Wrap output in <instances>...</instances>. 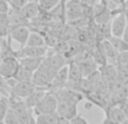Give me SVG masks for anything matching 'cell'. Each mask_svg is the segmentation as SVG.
Returning <instances> with one entry per match:
<instances>
[{
	"label": "cell",
	"instance_id": "3957f363",
	"mask_svg": "<svg viewBox=\"0 0 128 124\" xmlns=\"http://www.w3.org/2000/svg\"><path fill=\"white\" fill-rule=\"evenodd\" d=\"M52 91L56 96L58 103H70V104L78 105L83 99V95L81 93H79L78 90H74V89L68 88V87H63V88Z\"/></svg>",
	"mask_w": 128,
	"mask_h": 124
},
{
	"label": "cell",
	"instance_id": "4dcf8cb0",
	"mask_svg": "<svg viewBox=\"0 0 128 124\" xmlns=\"http://www.w3.org/2000/svg\"><path fill=\"white\" fill-rule=\"evenodd\" d=\"M71 124H89V123L81 114H78L73 120H71Z\"/></svg>",
	"mask_w": 128,
	"mask_h": 124
},
{
	"label": "cell",
	"instance_id": "ffe728a7",
	"mask_svg": "<svg viewBox=\"0 0 128 124\" xmlns=\"http://www.w3.org/2000/svg\"><path fill=\"white\" fill-rule=\"evenodd\" d=\"M93 18H94V22L97 25H107L110 23L111 18H114L112 11H111V9L109 8V7H107L104 11H101L99 15L94 16Z\"/></svg>",
	"mask_w": 128,
	"mask_h": 124
},
{
	"label": "cell",
	"instance_id": "9a60e30c",
	"mask_svg": "<svg viewBox=\"0 0 128 124\" xmlns=\"http://www.w3.org/2000/svg\"><path fill=\"white\" fill-rule=\"evenodd\" d=\"M83 79L81 66L78 61H71L68 63V81L80 82Z\"/></svg>",
	"mask_w": 128,
	"mask_h": 124
},
{
	"label": "cell",
	"instance_id": "d590c367",
	"mask_svg": "<svg viewBox=\"0 0 128 124\" xmlns=\"http://www.w3.org/2000/svg\"><path fill=\"white\" fill-rule=\"evenodd\" d=\"M102 124H118V123H116V122H114L111 118H109V117H107L106 116V118L104 120V122H102Z\"/></svg>",
	"mask_w": 128,
	"mask_h": 124
},
{
	"label": "cell",
	"instance_id": "cb8c5ba5",
	"mask_svg": "<svg viewBox=\"0 0 128 124\" xmlns=\"http://www.w3.org/2000/svg\"><path fill=\"white\" fill-rule=\"evenodd\" d=\"M92 59L96 61V63L98 64V66L100 67H104L108 64V59H107L106 54L102 52V50L99 47V45L97 46V49H96V51L93 52V55H92Z\"/></svg>",
	"mask_w": 128,
	"mask_h": 124
},
{
	"label": "cell",
	"instance_id": "ee69618b",
	"mask_svg": "<svg viewBox=\"0 0 128 124\" xmlns=\"http://www.w3.org/2000/svg\"><path fill=\"white\" fill-rule=\"evenodd\" d=\"M35 1H38V0H35Z\"/></svg>",
	"mask_w": 128,
	"mask_h": 124
},
{
	"label": "cell",
	"instance_id": "f35d334b",
	"mask_svg": "<svg viewBox=\"0 0 128 124\" xmlns=\"http://www.w3.org/2000/svg\"><path fill=\"white\" fill-rule=\"evenodd\" d=\"M122 7H124V9H128V0H126V2H125V5Z\"/></svg>",
	"mask_w": 128,
	"mask_h": 124
},
{
	"label": "cell",
	"instance_id": "d6986e66",
	"mask_svg": "<svg viewBox=\"0 0 128 124\" xmlns=\"http://www.w3.org/2000/svg\"><path fill=\"white\" fill-rule=\"evenodd\" d=\"M26 45L27 46H46V40L42 34L37 32H32Z\"/></svg>",
	"mask_w": 128,
	"mask_h": 124
},
{
	"label": "cell",
	"instance_id": "44dd1931",
	"mask_svg": "<svg viewBox=\"0 0 128 124\" xmlns=\"http://www.w3.org/2000/svg\"><path fill=\"white\" fill-rule=\"evenodd\" d=\"M109 42L112 44V46L116 49L118 53L128 51V43L122 37H117V36H111L109 38Z\"/></svg>",
	"mask_w": 128,
	"mask_h": 124
},
{
	"label": "cell",
	"instance_id": "52a82bcc",
	"mask_svg": "<svg viewBox=\"0 0 128 124\" xmlns=\"http://www.w3.org/2000/svg\"><path fill=\"white\" fill-rule=\"evenodd\" d=\"M127 24H128V19L126 15H125V13H120L118 15H116L112 18V22H111V33H112V36L122 37L125 29H126Z\"/></svg>",
	"mask_w": 128,
	"mask_h": 124
},
{
	"label": "cell",
	"instance_id": "f1b7e54d",
	"mask_svg": "<svg viewBox=\"0 0 128 124\" xmlns=\"http://www.w3.org/2000/svg\"><path fill=\"white\" fill-rule=\"evenodd\" d=\"M9 0H0V14H8L10 10Z\"/></svg>",
	"mask_w": 128,
	"mask_h": 124
},
{
	"label": "cell",
	"instance_id": "e0dca14e",
	"mask_svg": "<svg viewBox=\"0 0 128 124\" xmlns=\"http://www.w3.org/2000/svg\"><path fill=\"white\" fill-rule=\"evenodd\" d=\"M8 15L9 19H10V26H27L26 24L28 20L24 17L22 9L12 8L9 10Z\"/></svg>",
	"mask_w": 128,
	"mask_h": 124
},
{
	"label": "cell",
	"instance_id": "83f0119b",
	"mask_svg": "<svg viewBox=\"0 0 128 124\" xmlns=\"http://www.w3.org/2000/svg\"><path fill=\"white\" fill-rule=\"evenodd\" d=\"M30 0H9V4L12 8L16 9H22L25 6H26Z\"/></svg>",
	"mask_w": 128,
	"mask_h": 124
},
{
	"label": "cell",
	"instance_id": "836d02e7",
	"mask_svg": "<svg viewBox=\"0 0 128 124\" xmlns=\"http://www.w3.org/2000/svg\"><path fill=\"white\" fill-rule=\"evenodd\" d=\"M36 124H51V123L44 121L42 117H40V116H36Z\"/></svg>",
	"mask_w": 128,
	"mask_h": 124
},
{
	"label": "cell",
	"instance_id": "e575fe53",
	"mask_svg": "<svg viewBox=\"0 0 128 124\" xmlns=\"http://www.w3.org/2000/svg\"><path fill=\"white\" fill-rule=\"evenodd\" d=\"M58 124H71V121L70 120H66V118H64V117H60Z\"/></svg>",
	"mask_w": 128,
	"mask_h": 124
},
{
	"label": "cell",
	"instance_id": "7bdbcfd3",
	"mask_svg": "<svg viewBox=\"0 0 128 124\" xmlns=\"http://www.w3.org/2000/svg\"><path fill=\"white\" fill-rule=\"evenodd\" d=\"M127 100H128V95H127Z\"/></svg>",
	"mask_w": 128,
	"mask_h": 124
},
{
	"label": "cell",
	"instance_id": "277c9868",
	"mask_svg": "<svg viewBox=\"0 0 128 124\" xmlns=\"http://www.w3.org/2000/svg\"><path fill=\"white\" fill-rule=\"evenodd\" d=\"M20 67L19 59L17 58H6L2 59L0 63V76L4 80L14 79L18 69Z\"/></svg>",
	"mask_w": 128,
	"mask_h": 124
},
{
	"label": "cell",
	"instance_id": "7a4b0ae2",
	"mask_svg": "<svg viewBox=\"0 0 128 124\" xmlns=\"http://www.w3.org/2000/svg\"><path fill=\"white\" fill-rule=\"evenodd\" d=\"M58 105V100L56 96L52 90H50L46 95L44 96L40 104L34 108V113L35 115H40V114H51V113H56Z\"/></svg>",
	"mask_w": 128,
	"mask_h": 124
},
{
	"label": "cell",
	"instance_id": "f546056e",
	"mask_svg": "<svg viewBox=\"0 0 128 124\" xmlns=\"http://www.w3.org/2000/svg\"><path fill=\"white\" fill-rule=\"evenodd\" d=\"M10 34V26H4V25H0V38H4L9 36Z\"/></svg>",
	"mask_w": 128,
	"mask_h": 124
},
{
	"label": "cell",
	"instance_id": "8fae6325",
	"mask_svg": "<svg viewBox=\"0 0 128 124\" xmlns=\"http://www.w3.org/2000/svg\"><path fill=\"white\" fill-rule=\"evenodd\" d=\"M56 113L60 117H64L66 120H73L78 115V108L75 104L70 103H58Z\"/></svg>",
	"mask_w": 128,
	"mask_h": 124
},
{
	"label": "cell",
	"instance_id": "8d00e7d4",
	"mask_svg": "<svg viewBox=\"0 0 128 124\" xmlns=\"http://www.w3.org/2000/svg\"><path fill=\"white\" fill-rule=\"evenodd\" d=\"M122 38H124L125 41L128 43V24H127V26H126V29H125V32H124V34H122Z\"/></svg>",
	"mask_w": 128,
	"mask_h": 124
},
{
	"label": "cell",
	"instance_id": "7c38bea8",
	"mask_svg": "<svg viewBox=\"0 0 128 124\" xmlns=\"http://www.w3.org/2000/svg\"><path fill=\"white\" fill-rule=\"evenodd\" d=\"M22 13L27 20H30V19H34V18L38 17V16L42 14V10H40V8L38 1L30 0V1L22 9Z\"/></svg>",
	"mask_w": 128,
	"mask_h": 124
},
{
	"label": "cell",
	"instance_id": "d6a6232c",
	"mask_svg": "<svg viewBox=\"0 0 128 124\" xmlns=\"http://www.w3.org/2000/svg\"><path fill=\"white\" fill-rule=\"evenodd\" d=\"M81 4L83 5H88V6H93V5L97 2V0H80Z\"/></svg>",
	"mask_w": 128,
	"mask_h": 124
},
{
	"label": "cell",
	"instance_id": "d4e9b609",
	"mask_svg": "<svg viewBox=\"0 0 128 124\" xmlns=\"http://www.w3.org/2000/svg\"><path fill=\"white\" fill-rule=\"evenodd\" d=\"M10 108V99L8 96H1L0 98V121H4L8 109Z\"/></svg>",
	"mask_w": 128,
	"mask_h": 124
},
{
	"label": "cell",
	"instance_id": "9c48e42d",
	"mask_svg": "<svg viewBox=\"0 0 128 124\" xmlns=\"http://www.w3.org/2000/svg\"><path fill=\"white\" fill-rule=\"evenodd\" d=\"M65 17L68 20H76L83 17V5L76 1H68L65 6Z\"/></svg>",
	"mask_w": 128,
	"mask_h": 124
},
{
	"label": "cell",
	"instance_id": "ac0fdd59",
	"mask_svg": "<svg viewBox=\"0 0 128 124\" xmlns=\"http://www.w3.org/2000/svg\"><path fill=\"white\" fill-rule=\"evenodd\" d=\"M81 66V70H82V75L83 78H88L90 77L92 73H94L96 71H98V64L96 63V61L92 58L86 59L84 61L79 62Z\"/></svg>",
	"mask_w": 128,
	"mask_h": 124
},
{
	"label": "cell",
	"instance_id": "603a6c76",
	"mask_svg": "<svg viewBox=\"0 0 128 124\" xmlns=\"http://www.w3.org/2000/svg\"><path fill=\"white\" fill-rule=\"evenodd\" d=\"M33 76H34V72H32V71L27 70L24 67L20 66L16 76L14 77V79L16 81H33Z\"/></svg>",
	"mask_w": 128,
	"mask_h": 124
},
{
	"label": "cell",
	"instance_id": "8992f818",
	"mask_svg": "<svg viewBox=\"0 0 128 124\" xmlns=\"http://www.w3.org/2000/svg\"><path fill=\"white\" fill-rule=\"evenodd\" d=\"M47 53V46H24L17 51V58H45Z\"/></svg>",
	"mask_w": 128,
	"mask_h": 124
},
{
	"label": "cell",
	"instance_id": "1f68e13d",
	"mask_svg": "<svg viewBox=\"0 0 128 124\" xmlns=\"http://www.w3.org/2000/svg\"><path fill=\"white\" fill-rule=\"evenodd\" d=\"M109 1L112 2L114 5H116L118 7H122L125 5V2H126V0H109Z\"/></svg>",
	"mask_w": 128,
	"mask_h": 124
},
{
	"label": "cell",
	"instance_id": "5b68a950",
	"mask_svg": "<svg viewBox=\"0 0 128 124\" xmlns=\"http://www.w3.org/2000/svg\"><path fill=\"white\" fill-rule=\"evenodd\" d=\"M30 33L32 32L28 26H10L9 36L11 37V40L16 41L20 45V47H24L26 46Z\"/></svg>",
	"mask_w": 128,
	"mask_h": 124
},
{
	"label": "cell",
	"instance_id": "484cf974",
	"mask_svg": "<svg viewBox=\"0 0 128 124\" xmlns=\"http://www.w3.org/2000/svg\"><path fill=\"white\" fill-rule=\"evenodd\" d=\"M4 124H22L19 118H18L17 114L11 108L8 109V112H7L6 116H4Z\"/></svg>",
	"mask_w": 128,
	"mask_h": 124
},
{
	"label": "cell",
	"instance_id": "30bf717a",
	"mask_svg": "<svg viewBox=\"0 0 128 124\" xmlns=\"http://www.w3.org/2000/svg\"><path fill=\"white\" fill-rule=\"evenodd\" d=\"M50 91V89L47 87H37L36 90L30 96L25 99V103H26V106L28 107L29 109H34L38 104L44 98V96L46 95L47 93Z\"/></svg>",
	"mask_w": 128,
	"mask_h": 124
},
{
	"label": "cell",
	"instance_id": "ab89813d",
	"mask_svg": "<svg viewBox=\"0 0 128 124\" xmlns=\"http://www.w3.org/2000/svg\"><path fill=\"white\" fill-rule=\"evenodd\" d=\"M124 13H125V15H126V17L128 19V9H124Z\"/></svg>",
	"mask_w": 128,
	"mask_h": 124
},
{
	"label": "cell",
	"instance_id": "5bb4252c",
	"mask_svg": "<svg viewBox=\"0 0 128 124\" xmlns=\"http://www.w3.org/2000/svg\"><path fill=\"white\" fill-rule=\"evenodd\" d=\"M99 47L102 50V52L106 54L109 62H112V64L117 63V56L119 53L116 51V49L112 46V44L109 42V40H104V41L99 42Z\"/></svg>",
	"mask_w": 128,
	"mask_h": 124
},
{
	"label": "cell",
	"instance_id": "74e56055",
	"mask_svg": "<svg viewBox=\"0 0 128 124\" xmlns=\"http://www.w3.org/2000/svg\"><path fill=\"white\" fill-rule=\"evenodd\" d=\"M92 106H93V104H92L91 102H89V103H86V106H84V107H86V109H91V108H92Z\"/></svg>",
	"mask_w": 128,
	"mask_h": 124
},
{
	"label": "cell",
	"instance_id": "6da1fadb",
	"mask_svg": "<svg viewBox=\"0 0 128 124\" xmlns=\"http://www.w3.org/2000/svg\"><path fill=\"white\" fill-rule=\"evenodd\" d=\"M6 81L7 85L10 87V96L24 100L37 88V86L33 81H16L15 79H9Z\"/></svg>",
	"mask_w": 128,
	"mask_h": 124
},
{
	"label": "cell",
	"instance_id": "4fadbf2b",
	"mask_svg": "<svg viewBox=\"0 0 128 124\" xmlns=\"http://www.w3.org/2000/svg\"><path fill=\"white\" fill-rule=\"evenodd\" d=\"M106 112V116L114 121V122L122 124L125 120L127 118L125 112L122 111V108L120 106H109L104 109Z\"/></svg>",
	"mask_w": 128,
	"mask_h": 124
},
{
	"label": "cell",
	"instance_id": "2e32d148",
	"mask_svg": "<svg viewBox=\"0 0 128 124\" xmlns=\"http://www.w3.org/2000/svg\"><path fill=\"white\" fill-rule=\"evenodd\" d=\"M44 59L45 58H29V56H26V58L19 59V62L20 66L24 67L25 69L32 71V72H35L40 68Z\"/></svg>",
	"mask_w": 128,
	"mask_h": 124
},
{
	"label": "cell",
	"instance_id": "7402d4cb",
	"mask_svg": "<svg viewBox=\"0 0 128 124\" xmlns=\"http://www.w3.org/2000/svg\"><path fill=\"white\" fill-rule=\"evenodd\" d=\"M38 5L42 11L51 13L52 10L61 5V0H38Z\"/></svg>",
	"mask_w": 128,
	"mask_h": 124
},
{
	"label": "cell",
	"instance_id": "60d3db41",
	"mask_svg": "<svg viewBox=\"0 0 128 124\" xmlns=\"http://www.w3.org/2000/svg\"><path fill=\"white\" fill-rule=\"evenodd\" d=\"M122 124H128V117H127L126 120H125V121H124V122H122Z\"/></svg>",
	"mask_w": 128,
	"mask_h": 124
},
{
	"label": "cell",
	"instance_id": "b9f144b4",
	"mask_svg": "<svg viewBox=\"0 0 128 124\" xmlns=\"http://www.w3.org/2000/svg\"><path fill=\"white\" fill-rule=\"evenodd\" d=\"M0 124H4V121H0Z\"/></svg>",
	"mask_w": 128,
	"mask_h": 124
},
{
	"label": "cell",
	"instance_id": "4316f807",
	"mask_svg": "<svg viewBox=\"0 0 128 124\" xmlns=\"http://www.w3.org/2000/svg\"><path fill=\"white\" fill-rule=\"evenodd\" d=\"M116 66L128 67V51L127 52H122V53L118 54L117 63H116Z\"/></svg>",
	"mask_w": 128,
	"mask_h": 124
},
{
	"label": "cell",
	"instance_id": "ba28073f",
	"mask_svg": "<svg viewBox=\"0 0 128 124\" xmlns=\"http://www.w3.org/2000/svg\"><path fill=\"white\" fill-rule=\"evenodd\" d=\"M68 81V64L63 68H61L60 70L58 71V73L55 75V77L53 78L52 82L50 84L48 89L50 90H56V89L63 88V87L66 86Z\"/></svg>",
	"mask_w": 128,
	"mask_h": 124
}]
</instances>
